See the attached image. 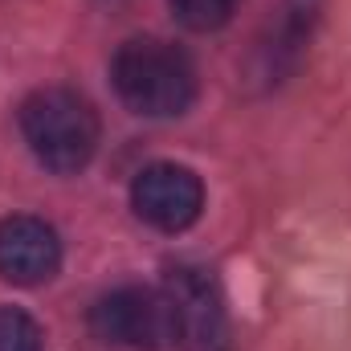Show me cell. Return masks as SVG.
<instances>
[{
	"mask_svg": "<svg viewBox=\"0 0 351 351\" xmlns=\"http://www.w3.org/2000/svg\"><path fill=\"white\" fill-rule=\"evenodd\" d=\"M21 135L37 164L58 176H74L98 152V114L78 90L45 86L21 102Z\"/></svg>",
	"mask_w": 351,
	"mask_h": 351,
	"instance_id": "obj_2",
	"label": "cell"
},
{
	"mask_svg": "<svg viewBox=\"0 0 351 351\" xmlns=\"http://www.w3.org/2000/svg\"><path fill=\"white\" fill-rule=\"evenodd\" d=\"M131 208L160 233H180L196 225L204 208V184L184 164H152L131 184Z\"/></svg>",
	"mask_w": 351,
	"mask_h": 351,
	"instance_id": "obj_5",
	"label": "cell"
},
{
	"mask_svg": "<svg viewBox=\"0 0 351 351\" xmlns=\"http://www.w3.org/2000/svg\"><path fill=\"white\" fill-rule=\"evenodd\" d=\"M110 82L123 106L143 119H172L184 114L196 98V66L192 58L160 37H131L119 45L110 62Z\"/></svg>",
	"mask_w": 351,
	"mask_h": 351,
	"instance_id": "obj_1",
	"label": "cell"
},
{
	"mask_svg": "<svg viewBox=\"0 0 351 351\" xmlns=\"http://www.w3.org/2000/svg\"><path fill=\"white\" fill-rule=\"evenodd\" d=\"M319 16V0H282L274 21H269V37L258 45V58H262V78L278 82L302 53L306 37H311V25Z\"/></svg>",
	"mask_w": 351,
	"mask_h": 351,
	"instance_id": "obj_7",
	"label": "cell"
},
{
	"mask_svg": "<svg viewBox=\"0 0 351 351\" xmlns=\"http://www.w3.org/2000/svg\"><path fill=\"white\" fill-rule=\"evenodd\" d=\"M90 327L98 339L131 351H164L176 343V315L164 286H119L102 294L90 311Z\"/></svg>",
	"mask_w": 351,
	"mask_h": 351,
	"instance_id": "obj_3",
	"label": "cell"
},
{
	"mask_svg": "<svg viewBox=\"0 0 351 351\" xmlns=\"http://www.w3.org/2000/svg\"><path fill=\"white\" fill-rule=\"evenodd\" d=\"M237 4H241V0H172V12L184 29H192V33H213V29H221V25L233 21Z\"/></svg>",
	"mask_w": 351,
	"mask_h": 351,
	"instance_id": "obj_8",
	"label": "cell"
},
{
	"mask_svg": "<svg viewBox=\"0 0 351 351\" xmlns=\"http://www.w3.org/2000/svg\"><path fill=\"white\" fill-rule=\"evenodd\" d=\"M0 351H41V327L16 306H0Z\"/></svg>",
	"mask_w": 351,
	"mask_h": 351,
	"instance_id": "obj_9",
	"label": "cell"
},
{
	"mask_svg": "<svg viewBox=\"0 0 351 351\" xmlns=\"http://www.w3.org/2000/svg\"><path fill=\"white\" fill-rule=\"evenodd\" d=\"M172 298L176 343L184 351H229V315L213 274L196 265H172L164 278Z\"/></svg>",
	"mask_w": 351,
	"mask_h": 351,
	"instance_id": "obj_4",
	"label": "cell"
},
{
	"mask_svg": "<svg viewBox=\"0 0 351 351\" xmlns=\"http://www.w3.org/2000/svg\"><path fill=\"white\" fill-rule=\"evenodd\" d=\"M62 269V241L41 217L0 221V278L12 286L49 282Z\"/></svg>",
	"mask_w": 351,
	"mask_h": 351,
	"instance_id": "obj_6",
	"label": "cell"
}]
</instances>
